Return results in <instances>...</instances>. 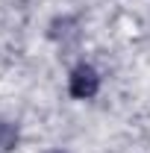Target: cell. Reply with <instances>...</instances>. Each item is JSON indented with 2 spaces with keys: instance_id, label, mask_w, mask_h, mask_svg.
Returning a JSON list of instances; mask_svg holds the SVG:
<instances>
[{
  "instance_id": "cell-1",
  "label": "cell",
  "mask_w": 150,
  "mask_h": 153,
  "mask_svg": "<svg viewBox=\"0 0 150 153\" xmlns=\"http://www.w3.org/2000/svg\"><path fill=\"white\" fill-rule=\"evenodd\" d=\"M97 88H100V76L94 68L88 65H79L74 74H71V94L79 97V100H88V97L97 94Z\"/></svg>"
},
{
  "instance_id": "cell-2",
  "label": "cell",
  "mask_w": 150,
  "mask_h": 153,
  "mask_svg": "<svg viewBox=\"0 0 150 153\" xmlns=\"http://www.w3.org/2000/svg\"><path fill=\"white\" fill-rule=\"evenodd\" d=\"M18 144V130L12 127V124H6V121H0V150H12Z\"/></svg>"
},
{
  "instance_id": "cell-3",
  "label": "cell",
  "mask_w": 150,
  "mask_h": 153,
  "mask_svg": "<svg viewBox=\"0 0 150 153\" xmlns=\"http://www.w3.org/2000/svg\"><path fill=\"white\" fill-rule=\"evenodd\" d=\"M53 153H62V150H53Z\"/></svg>"
}]
</instances>
